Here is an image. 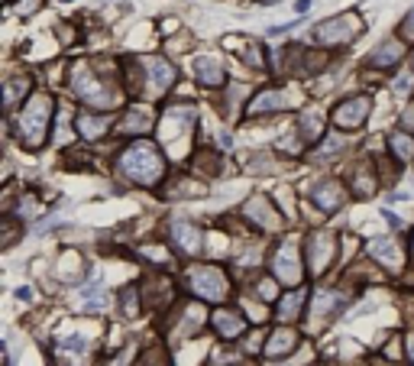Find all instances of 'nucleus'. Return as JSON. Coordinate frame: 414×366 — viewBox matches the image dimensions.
Returning <instances> with one entry per match:
<instances>
[{
	"label": "nucleus",
	"mask_w": 414,
	"mask_h": 366,
	"mask_svg": "<svg viewBox=\"0 0 414 366\" xmlns=\"http://www.w3.org/2000/svg\"><path fill=\"white\" fill-rule=\"evenodd\" d=\"M120 172L130 178V182H136V185H155L162 176H165V159H162V153L155 149V143L139 139V143H133V146L123 149Z\"/></svg>",
	"instance_id": "1"
},
{
	"label": "nucleus",
	"mask_w": 414,
	"mask_h": 366,
	"mask_svg": "<svg viewBox=\"0 0 414 366\" xmlns=\"http://www.w3.org/2000/svg\"><path fill=\"white\" fill-rule=\"evenodd\" d=\"M75 127L78 133L85 139H97L100 133L107 130V117H100V114H78L75 117Z\"/></svg>",
	"instance_id": "17"
},
{
	"label": "nucleus",
	"mask_w": 414,
	"mask_h": 366,
	"mask_svg": "<svg viewBox=\"0 0 414 366\" xmlns=\"http://www.w3.org/2000/svg\"><path fill=\"white\" fill-rule=\"evenodd\" d=\"M389 146L395 149L398 159H414V137H408V133H391Z\"/></svg>",
	"instance_id": "22"
},
{
	"label": "nucleus",
	"mask_w": 414,
	"mask_h": 366,
	"mask_svg": "<svg viewBox=\"0 0 414 366\" xmlns=\"http://www.w3.org/2000/svg\"><path fill=\"white\" fill-rule=\"evenodd\" d=\"M356 36H360V20H356L353 13H340V16H333V20H324L314 30V39L324 42V46H337V42L346 46V42H353Z\"/></svg>",
	"instance_id": "5"
},
{
	"label": "nucleus",
	"mask_w": 414,
	"mask_h": 366,
	"mask_svg": "<svg viewBox=\"0 0 414 366\" xmlns=\"http://www.w3.org/2000/svg\"><path fill=\"white\" fill-rule=\"evenodd\" d=\"M401 36L414 39V7L408 10V16H405V20H401Z\"/></svg>",
	"instance_id": "28"
},
{
	"label": "nucleus",
	"mask_w": 414,
	"mask_h": 366,
	"mask_svg": "<svg viewBox=\"0 0 414 366\" xmlns=\"http://www.w3.org/2000/svg\"><path fill=\"white\" fill-rule=\"evenodd\" d=\"M401 123H405V130H414V104L405 110V117H401Z\"/></svg>",
	"instance_id": "29"
},
{
	"label": "nucleus",
	"mask_w": 414,
	"mask_h": 366,
	"mask_svg": "<svg viewBox=\"0 0 414 366\" xmlns=\"http://www.w3.org/2000/svg\"><path fill=\"white\" fill-rule=\"evenodd\" d=\"M149 123H153L149 110H130L126 120H123V127H126L130 133H143V130H149Z\"/></svg>",
	"instance_id": "24"
},
{
	"label": "nucleus",
	"mask_w": 414,
	"mask_h": 366,
	"mask_svg": "<svg viewBox=\"0 0 414 366\" xmlns=\"http://www.w3.org/2000/svg\"><path fill=\"white\" fill-rule=\"evenodd\" d=\"M411 246H414V240H411Z\"/></svg>",
	"instance_id": "33"
},
{
	"label": "nucleus",
	"mask_w": 414,
	"mask_h": 366,
	"mask_svg": "<svg viewBox=\"0 0 414 366\" xmlns=\"http://www.w3.org/2000/svg\"><path fill=\"white\" fill-rule=\"evenodd\" d=\"M214 328L220 331L227 341H233V337H239L246 331V321L239 311H227V308H223V311H214Z\"/></svg>",
	"instance_id": "14"
},
{
	"label": "nucleus",
	"mask_w": 414,
	"mask_h": 366,
	"mask_svg": "<svg viewBox=\"0 0 414 366\" xmlns=\"http://www.w3.org/2000/svg\"><path fill=\"white\" fill-rule=\"evenodd\" d=\"M139 308H136V292L133 289H126L123 292V314H136Z\"/></svg>",
	"instance_id": "27"
},
{
	"label": "nucleus",
	"mask_w": 414,
	"mask_h": 366,
	"mask_svg": "<svg viewBox=\"0 0 414 366\" xmlns=\"http://www.w3.org/2000/svg\"><path fill=\"white\" fill-rule=\"evenodd\" d=\"M107 305V292L104 289H88L85 292V308H104Z\"/></svg>",
	"instance_id": "25"
},
{
	"label": "nucleus",
	"mask_w": 414,
	"mask_h": 366,
	"mask_svg": "<svg viewBox=\"0 0 414 366\" xmlns=\"http://www.w3.org/2000/svg\"><path fill=\"white\" fill-rule=\"evenodd\" d=\"M198 81L204 88H220L227 81V72H223V65L217 59H198Z\"/></svg>",
	"instance_id": "15"
},
{
	"label": "nucleus",
	"mask_w": 414,
	"mask_h": 366,
	"mask_svg": "<svg viewBox=\"0 0 414 366\" xmlns=\"http://www.w3.org/2000/svg\"><path fill=\"white\" fill-rule=\"evenodd\" d=\"M408 353H411V363H414V341L408 343Z\"/></svg>",
	"instance_id": "32"
},
{
	"label": "nucleus",
	"mask_w": 414,
	"mask_h": 366,
	"mask_svg": "<svg viewBox=\"0 0 414 366\" xmlns=\"http://www.w3.org/2000/svg\"><path fill=\"white\" fill-rule=\"evenodd\" d=\"M59 347H61V350H71V353H85L88 341H85V337H69V341H61Z\"/></svg>",
	"instance_id": "26"
},
{
	"label": "nucleus",
	"mask_w": 414,
	"mask_h": 366,
	"mask_svg": "<svg viewBox=\"0 0 414 366\" xmlns=\"http://www.w3.org/2000/svg\"><path fill=\"white\" fill-rule=\"evenodd\" d=\"M333 250H337V244H333V234H327V230H314V234L307 236V263H311V273L321 275L327 269Z\"/></svg>",
	"instance_id": "7"
},
{
	"label": "nucleus",
	"mask_w": 414,
	"mask_h": 366,
	"mask_svg": "<svg viewBox=\"0 0 414 366\" xmlns=\"http://www.w3.org/2000/svg\"><path fill=\"white\" fill-rule=\"evenodd\" d=\"M295 343H298V337H295V331H276L272 334V341H268V347H266V353L268 357H282V353H288V350H295Z\"/></svg>",
	"instance_id": "19"
},
{
	"label": "nucleus",
	"mask_w": 414,
	"mask_h": 366,
	"mask_svg": "<svg viewBox=\"0 0 414 366\" xmlns=\"http://www.w3.org/2000/svg\"><path fill=\"white\" fill-rule=\"evenodd\" d=\"M7 4H10V0H7Z\"/></svg>",
	"instance_id": "34"
},
{
	"label": "nucleus",
	"mask_w": 414,
	"mask_h": 366,
	"mask_svg": "<svg viewBox=\"0 0 414 366\" xmlns=\"http://www.w3.org/2000/svg\"><path fill=\"white\" fill-rule=\"evenodd\" d=\"M133 69L139 72L136 94H146V98H162L178 75L175 65H169L165 59H139V62H133Z\"/></svg>",
	"instance_id": "3"
},
{
	"label": "nucleus",
	"mask_w": 414,
	"mask_h": 366,
	"mask_svg": "<svg viewBox=\"0 0 414 366\" xmlns=\"http://www.w3.org/2000/svg\"><path fill=\"white\" fill-rule=\"evenodd\" d=\"M246 214H249V217H253L259 227H266V230H276L278 227V214L268 211V201L266 198H249V205H246Z\"/></svg>",
	"instance_id": "16"
},
{
	"label": "nucleus",
	"mask_w": 414,
	"mask_h": 366,
	"mask_svg": "<svg viewBox=\"0 0 414 366\" xmlns=\"http://www.w3.org/2000/svg\"><path fill=\"white\" fill-rule=\"evenodd\" d=\"M288 107V94L278 88H266L262 94H256L249 104V114H272V110H285Z\"/></svg>",
	"instance_id": "12"
},
{
	"label": "nucleus",
	"mask_w": 414,
	"mask_h": 366,
	"mask_svg": "<svg viewBox=\"0 0 414 366\" xmlns=\"http://www.w3.org/2000/svg\"><path fill=\"white\" fill-rule=\"evenodd\" d=\"M408 84H411V78H398V81H395V91H408Z\"/></svg>",
	"instance_id": "30"
},
{
	"label": "nucleus",
	"mask_w": 414,
	"mask_h": 366,
	"mask_svg": "<svg viewBox=\"0 0 414 366\" xmlns=\"http://www.w3.org/2000/svg\"><path fill=\"white\" fill-rule=\"evenodd\" d=\"M311 201H314L321 211H337V207L343 205V191H340L337 182L324 178V182L311 185Z\"/></svg>",
	"instance_id": "10"
},
{
	"label": "nucleus",
	"mask_w": 414,
	"mask_h": 366,
	"mask_svg": "<svg viewBox=\"0 0 414 366\" xmlns=\"http://www.w3.org/2000/svg\"><path fill=\"white\" fill-rule=\"evenodd\" d=\"M30 91V78H13V81H7V91H4V101H7V110H13L16 107V98L20 94Z\"/></svg>",
	"instance_id": "23"
},
{
	"label": "nucleus",
	"mask_w": 414,
	"mask_h": 366,
	"mask_svg": "<svg viewBox=\"0 0 414 366\" xmlns=\"http://www.w3.org/2000/svg\"><path fill=\"white\" fill-rule=\"evenodd\" d=\"M295 10H298V13H307V10H311V0H298V4H295Z\"/></svg>",
	"instance_id": "31"
},
{
	"label": "nucleus",
	"mask_w": 414,
	"mask_h": 366,
	"mask_svg": "<svg viewBox=\"0 0 414 366\" xmlns=\"http://www.w3.org/2000/svg\"><path fill=\"white\" fill-rule=\"evenodd\" d=\"M49 120H52V98L49 94H32L30 101L20 110V143L30 146V149H39L46 143V130Z\"/></svg>",
	"instance_id": "2"
},
{
	"label": "nucleus",
	"mask_w": 414,
	"mask_h": 366,
	"mask_svg": "<svg viewBox=\"0 0 414 366\" xmlns=\"http://www.w3.org/2000/svg\"><path fill=\"white\" fill-rule=\"evenodd\" d=\"M272 269H276V275L282 279L285 285H298L301 282V266H298V250H295V244L288 240V244H282L276 250V260H272Z\"/></svg>",
	"instance_id": "9"
},
{
	"label": "nucleus",
	"mask_w": 414,
	"mask_h": 366,
	"mask_svg": "<svg viewBox=\"0 0 414 366\" xmlns=\"http://www.w3.org/2000/svg\"><path fill=\"white\" fill-rule=\"evenodd\" d=\"M188 285L198 298H207V302H220L227 295V279L217 266H194L188 273Z\"/></svg>",
	"instance_id": "6"
},
{
	"label": "nucleus",
	"mask_w": 414,
	"mask_h": 366,
	"mask_svg": "<svg viewBox=\"0 0 414 366\" xmlns=\"http://www.w3.org/2000/svg\"><path fill=\"white\" fill-rule=\"evenodd\" d=\"M301 133H304L307 143H321L324 137V123L317 114H301Z\"/></svg>",
	"instance_id": "21"
},
{
	"label": "nucleus",
	"mask_w": 414,
	"mask_h": 366,
	"mask_svg": "<svg viewBox=\"0 0 414 366\" xmlns=\"http://www.w3.org/2000/svg\"><path fill=\"white\" fill-rule=\"evenodd\" d=\"M301 302H304V292H288V295H285L282 302H278V318H282V321L298 318Z\"/></svg>",
	"instance_id": "20"
},
{
	"label": "nucleus",
	"mask_w": 414,
	"mask_h": 366,
	"mask_svg": "<svg viewBox=\"0 0 414 366\" xmlns=\"http://www.w3.org/2000/svg\"><path fill=\"white\" fill-rule=\"evenodd\" d=\"M401 55H405V42L398 39H391V42H382L379 49L369 52V65H376V69H391V65H398Z\"/></svg>",
	"instance_id": "13"
},
{
	"label": "nucleus",
	"mask_w": 414,
	"mask_h": 366,
	"mask_svg": "<svg viewBox=\"0 0 414 366\" xmlns=\"http://www.w3.org/2000/svg\"><path fill=\"white\" fill-rule=\"evenodd\" d=\"M369 253H372L379 263L391 266V269L401 266V253H398V246L391 244V240H372V244H369Z\"/></svg>",
	"instance_id": "18"
},
{
	"label": "nucleus",
	"mask_w": 414,
	"mask_h": 366,
	"mask_svg": "<svg viewBox=\"0 0 414 366\" xmlns=\"http://www.w3.org/2000/svg\"><path fill=\"white\" fill-rule=\"evenodd\" d=\"M172 240H175L178 250L188 253V256H194V253L201 250V230L188 221H172Z\"/></svg>",
	"instance_id": "11"
},
{
	"label": "nucleus",
	"mask_w": 414,
	"mask_h": 366,
	"mask_svg": "<svg viewBox=\"0 0 414 366\" xmlns=\"http://www.w3.org/2000/svg\"><path fill=\"white\" fill-rule=\"evenodd\" d=\"M369 107H372V101L369 98H350L343 101V104H337V110H333V123L337 127H343V130H356V127H362L369 117Z\"/></svg>",
	"instance_id": "8"
},
{
	"label": "nucleus",
	"mask_w": 414,
	"mask_h": 366,
	"mask_svg": "<svg viewBox=\"0 0 414 366\" xmlns=\"http://www.w3.org/2000/svg\"><path fill=\"white\" fill-rule=\"evenodd\" d=\"M71 91L85 101V104H94V107H110V101H114L107 91V84L100 81L94 75V69L85 65V62H78L75 69H71Z\"/></svg>",
	"instance_id": "4"
}]
</instances>
